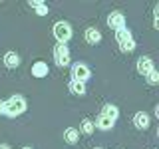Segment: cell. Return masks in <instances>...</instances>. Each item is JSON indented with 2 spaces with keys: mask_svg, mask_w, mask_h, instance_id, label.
<instances>
[{
  "mask_svg": "<svg viewBox=\"0 0 159 149\" xmlns=\"http://www.w3.org/2000/svg\"><path fill=\"white\" fill-rule=\"evenodd\" d=\"M102 115H106L107 119H111V121H116L117 115H119V109L116 106H106L103 107V111H102Z\"/></svg>",
  "mask_w": 159,
  "mask_h": 149,
  "instance_id": "13",
  "label": "cell"
},
{
  "mask_svg": "<svg viewBox=\"0 0 159 149\" xmlns=\"http://www.w3.org/2000/svg\"><path fill=\"white\" fill-rule=\"evenodd\" d=\"M133 123H135L137 129H147L149 127V115L145 111H139V113H135V117H133Z\"/></svg>",
  "mask_w": 159,
  "mask_h": 149,
  "instance_id": "9",
  "label": "cell"
},
{
  "mask_svg": "<svg viewBox=\"0 0 159 149\" xmlns=\"http://www.w3.org/2000/svg\"><path fill=\"white\" fill-rule=\"evenodd\" d=\"M86 40H88L89 44H98L99 40H102V34H99V30H96V28H88Z\"/></svg>",
  "mask_w": 159,
  "mask_h": 149,
  "instance_id": "11",
  "label": "cell"
},
{
  "mask_svg": "<svg viewBox=\"0 0 159 149\" xmlns=\"http://www.w3.org/2000/svg\"><path fill=\"white\" fill-rule=\"evenodd\" d=\"M107 24H109V28H113V30L117 32V30L125 28V18H123L121 12H111V14L107 16Z\"/></svg>",
  "mask_w": 159,
  "mask_h": 149,
  "instance_id": "6",
  "label": "cell"
},
{
  "mask_svg": "<svg viewBox=\"0 0 159 149\" xmlns=\"http://www.w3.org/2000/svg\"><path fill=\"white\" fill-rule=\"evenodd\" d=\"M151 70H155V68H153V60H151V58L143 56V58H139V60H137V72H139V74L147 76Z\"/></svg>",
  "mask_w": 159,
  "mask_h": 149,
  "instance_id": "7",
  "label": "cell"
},
{
  "mask_svg": "<svg viewBox=\"0 0 159 149\" xmlns=\"http://www.w3.org/2000/svg\"><path fill=\"white\" fill-rule=\"evenodd\" d=\"M93 127H99V129H103V131H107V129H111V127H113V121H111V119H107L106 115H99Z\"/></svg>",
  "mask_w": 159,
  "mask_h": 149,
  "instance_id": "12",
  "label": "cell"
},
{
  "mask_svg": "<svg viewBox=\"0 0 159 149\" xmlns=\"http://www.w3.org/2000/svg\"><path fill=\"white\" fill-rule=\"evenodd\" d=\"M89 68L86 66V64H76V66L72 68V76H74V82H86V79L89 78Z\"/></svg>",
  "mask_w": 159,
  "mask_h": 149,
  "instance_id": "5",
  "label": "cell"
},
{
  "mask_svg": "<svg viewBox=\"0 0 159 149\" xmlns=\"http://www.w3.org/2000/svg\"><path fill=\"white\" fill-rule=\"evenodd\" d=\"M147 82H149V84H157V82H159V74H157V70H151V72L147 74Z\"/></svg>",
  "mask_w": 159,
  "mask_h": 149,
  "instance_id": "18",
  "label": "cell"
},
{
  "mask_svg": "<svg viewBox=\"0 0 159 149\" xmlns=\"http://www.w3.org/2000/svg\"><path fill=\"white\" fill-rule=\"evenodd\" d=\"M24 149H30V147H24Z\"/></svg>",
  "mask_w": 159,
  "mask_h": 149,
  "instance_id": "21",
  "label": "cell"
},
{
  "mask_svg": "<svg viewBox=\"0 0 159 149\" xmlns=\"http://www.w3.org/2000/svg\"><path fill=\"white\" fill-rule=\"evenodd\" d=\"M64 139H66L70 145H74V143L78 141V129H74V127L66 129V133H64Z\"/></svg>",
  "mask_w": 159,
  "mask_h": 149,
  "instance_id": "16",
  "label": "cell"
},
{
  "mask_svg": "<svg viewBox=\"0 0 159 149\" xmlns=\"http://www.w3.org/2000/svg\"><path fill=\"white\" fill-rule=\"evenodd\" d=\"M4 64H6L8 68H16L18 64H20V58H18V54H16V52H8L6 56H4Z\"/></svg>",
  "mask_w": 159,
  "mask_h": 149,
  "instance_id": "10",
  "label": "cell"
},
{
  "mask_svg": "<svg viewBox=\"0 0 159 149\" xmlns=\"http://www.w3.org/2000/svg\"><path fill=\"white\" fill-rule=\"evenodd\" d=\"M24 111H26V99L22 96H12L10 99L4 102V111L2 113H6V115L16 117V115H20V113H24Z\"/></svg>",
  "mask_w": 159,
  "mask_h": 149,
  "instance_id": "1",
  "label": "cell"
},
{
  "mask_svg": "<svg viewBox=\"0 0 159 149\" xmlns=\"http://www.w3.org/2000/svg\"><path fill=\"white\" fill-rule=\"evenodd\" d=\"M48 72H50V70H48V64L46 62H36L32 66V76L34 78H46Z\"/></svg>",
  "mask_w": 159,
  "mask_h": 149,
  "instance_id": "8",
  "label": "cell"
},
{
  "mask_svg": "<svg viewBox=\"0 0 159 149\" xmlns=\"http://www.w3.org/2000/svg\"><path fill=\"white\" fill-rule=\"evenodd\" d=\"M2 111H4V102L0 99V113H2Z\"/></svg>",
  "mask_w": 159,
  "mask_h": 149,
  "instance_id": "19",
  "label": "cell"
},
{
  "mask_svg": "<svg viewBox=\"0 0 159 149\" xmlns=\"http://www.w3.org/2000/svg\"><path fill=\"white\" fill-rule=\"evenodd\" d=\"M0 149H10V147L8 145H0Z\"/></svg>",
  "mask_w": 159,
  "mask_h": 149,
  "instance_id": "20",
  "label": "cell"
},
{
  "mask_svg": "<svg viewBox=\"0 0 159 149\" xmlns=\"http://www.w3.org/2000/svg\"><path fill=\"white\" fill-rule=\"evenodd\" d=\"M54 58H56L58 66H68L70 64V50L66 44H56L54 48Z\"/></svg>",
  "mask_w": 159,
  "mask_h": 149,
  "instance_id": "4",
  "label": "cell"
},
{
  "mask_svg": "<svg viewBox=\"0 0 159 149\" xmlns=\"http://www.w3.org/2000/svg\"><path fill=\"white\" fill-rule=\"evenodd\" d=\"M54 36L60 44H66L70 38H72V28H70L68 22H56L54 24Z\"/></svg>",
  "mask_w": 159,
  "mask_h": 149,
  "instance_id": "3",
  "label": "cell"
},
{
  "mask_svg": "<svg viewBox=\"0 0 159 149\" xmlns=\"http://www.w3.org/2000/svg\"><path fill=\"white\" fill-rule=\"evenodd\" d=\"M30 6L36 8V14H40V16H46V14H48V6L44 2H40V0H32V2H30Z\"/></svg>",
  "mask_w": 159,
  "mask_h": 149,
  "instance_id": "15",
  "label": "cell"
},
{
  "mask_svg": "<svg viewBox=\"0 0 159 149\" xmlns=\"http://www.w3.org/2000/svg\"><path fill=\"white\" fill-rule=\"evenodd\" d=\"M82 131L86 133V135H89V133L93 131V121L92 119H84L82 121Z\"/></svg>",
  "mask_w": 159,
  "mask_h": 149,
  "instance_id": "17",
  "label": "cell"
},
{
  "mask_svg": "<svg viewBox=\"0 0 159 149\" xmlns=\"http://www.w3.org/2000/svg\"><path fill=\"white\" fill-rule=\"evenodd\" d=\"M70 92L76 93V96H84V93H86V84H82V82H72V84H70Z\"/></svg>",
  "mask_w": 159,
  "mask_h": 149,
  "instance_id": "14",
  "label": "cell"
},
{
  "mask_svg": "<svg viewBox=\"0 0 159 149\" xmlns=\"http://www.w3.org/2000/svg\"><path fill=\"white\" fill-rule=\"evenodd\" d=\"M116 40H117L119 48H121V52H133V50H135V42H133L131 32H129L127 28L117 30V32H116Z\"/></svg>",
  "mask_w": 159,
  "mask_h": 149,
  "instance_id": "2",
  "label": "cell"
}]
</instances>
